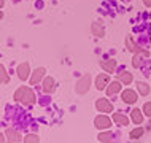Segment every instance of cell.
Instances as JSON below:
<instances>
[{
    "label": "cell",
    "mask_w": 151,
    "mask_h": 143,
    "mask_svg": "<svg viewBox=\"0 0 151 143\" xmlns=\"http://www.w3.org/2000/svg\"><path fill=\"white\" fill-rule=\"evenodd\" d=\"M107 76H102V78H99V80H97V88H99V89H102V88H104V84L105 83H107Z\"/></svg>",
    "instance_id": "7"
},
{
    "label": "cell",
    "mask_w": 151,
    "mask_h": 143,
    "mask_svg": "<svg viewBox=\"0 0 151 143\" xmlns=\"http://www.w3.org/2000/svg\"><path fill=\"white\" fill-rule=\"evenodd\" d=\"M118 91H119V84H118V83H113V84L108 88V94H115V92H118Z\"/></svg>",
    "instance_id": "6"
},
{
    "label": "cell",
    "mask_w": 151,
    "mask_h": 143,
    "mask_svg": "<svg viewBox=\"0 0 151 143\" xmlns=\"http://www.w3.org/2000/svg\"><path fill=\"white\" fill-rule=\"evenodd\" d=\"M142 134H143V129H135L132 134H130V137H132V138H138V137H142Z\"/></svg>",
    "instance_id": "8"
},
{
    "label": "cell",
    "mask_w": 151,
    "mask_h": 143,
    "mask_svg": "<svg viewBox=\"0 0 151 143\" xmlns=\"http://www.w3.org/2000/svg\"><path fill=\"white\" fill-rule=\"evenodd\" d=\"M96 126H97V127H108L110 121L107 119V118H97V119H96Z\"/></svg>",
    "instance_id": "3"
},
{
    "label": "cell",
    "mask_w": 151,
    "mask_h": 143,
    "mask_svg": "<svg viewBox=\"0 0 151 143\" xmlns=\"http://www.w3.org/2000/svg\"><path fill=\"white\" fill-rule=\"evenodd\" d=\"M113 119H115L116 122H121V124H127V118L119 116V114H115V116H113Z\"/></svg>",
    "instance_id": "5"
},
{
    "label": "cell",
    "mask_w": 151,
    "mask_h": 143,
    "mask_svg": "<svg viewBox=\"0 0 151 143\" xmlns=\"http://www.w3.org/2000/svg\"><path fill=\"white\" fill-rule=\"evenodd\" d=\"M121 80L124 81V83H129V81L132 80V78H130V75H129V73H126V75H121Z\"/></svg>",
    "instance_id": "10"
},
{
    "label": "cell",
    "mask_w": 151,
    "mask_h": 143,
    "mask_svg": "<svg viewBox=\"0 0 151 143\" xmlns=\"http://www.w3.org/2000/svg\"><path fill=\"white\" fill-rule=\"evenodd\" d=\"M97 108L102 110V111H111V105L107 100H99L97 102Z\"/></svg>",
    "instance_id": "2"
},
{
    "label": "cell",
    "mask_w": 151,
    "mask_h": 143,
    "mask_svg": "<svg viewBox=\"0 0 151 143\" xmlns=\"http://www.w3.org/2000/svg\"><path fill=\"white\" fill-rule=\"evenodd\" d=\"M132 118H134V121H135L137 124H140V122H142V113L138 111V110H134V111H132Z\"/></svg>",
    "instance_id": "4"
},
{
    "label": "cell",
    "mask_w": 151,
    "mask_h": 143,
    "mask_svg": "<svg viewBox=\"0 0 151 143\" xmlns=\"http://www.w3.org/2000/svg\"><path fill=\"white\" fill-rule=\"evenodd\" d=\"M122 100L127 102V103H134V102L137 100V96L132 91H126L124 94H122Z\"/></svg>",
    "instance_id": "1"
},
{
    "label": "cell",
    "mask_w": 151,
    "mask_h": 143,
    "mask_svg": "<svg viewBox=\"0 0 151 143\" xmlns=\"http://www.w3.org/2000/svg\"><path fill=\"white\" fill-rule=\"evenodd\" d=\"M145 113L148 114V116H151V103H146L145 105Z\"/></svg>",
    "instance_id": "11"
},
{
    "label": "cell",
    "mask_w": 151,
    "mask_h": 143,
    "mask_svg": "<svg viewBox=\"0 0 151 143\" xmlns=\"http://www.w3.org/2000/svg\"><path fill=\"white\" fill-rule=\"evenodd\" d=\"M145 3L146 5H151V0H145Z\"/></svg>",
    "instance_id": "12"
},
{
    "label": "cell",
    "mask_w": 151,
    "mask_h": 143,
    "mask_svg": "<svg viewBox=\"0 0 151 143\" xmlns=\"http://www.w3.org/2000/svg\"><path fill=\"white\" fill-rule=\"evenodd\" d=\"M138 89H140L142 94H148V88H146V84H143V83L138 84Z\"/></svg>",
    "instance_id": "9"
}]
</instances>
